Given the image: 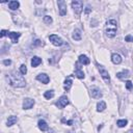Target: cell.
<instances>
[{
	"label": "cell",
	"instance_id": "obj_1",
	"mask_svg": "<svg viewBox=\"0 0 133 133\" xmlns=\"http://www.w3.org/2000/svg\"><path fill=\"white\" fill-rule=\"evenodd\" d=\"M8 81L9 84L14 87H24L26 85V81L23 78L22 74L17 73V72H13L8 75Z\"/></svg>",
	"mask_w": 133,
	"mask_h": 133
},
{
	"label": "cell",
	"instance_id": "obj_2",
	"mask_svg": "<svg viewBox=\"0 0 133 133\" xmlns=\"http://www.w3.org/2000/svg\"><path fill=\"white\" fill-rule=\"evenodd\" d=\"M116 29H118V23L114 19H110L107 21L105 26V34L108 38H113L116 34Z\"/></svg>",
	"mask_w": 133,
	"mask_h": 133
},
{
	"label": "cell",
	"instance_id": "obj_3",
	"mask_svg": "<svg viewBox=\"0 0 133 133\" xmlns=\"http://www.w3.org/2000/svg\"><path fill=\"white\" fill-rule=\"evenodd\" d=\"M72 7L74 9V12L77 16L80 15V13L82 12V8H83V2L80 1V0H74L72 1Z\"/></svg>",
	"mask_w": 133,
	"mask_h": 133
},
{
	"label": "cell",
	"instance_id": "obj_4",
	"mask_svg": "<svg viewBox=\"0 0 133 133\" xmlns=\"http://www.w3.org/2000/svg\"><path fill=\"white\" fill-rule=\"evenodd\" d=\"M98 69H99L100 75L102 76V78L104 79V81L106 83H110V76L108 74V71H106L105 69L103 68V66H100V65H98Z\"/></svg>",
	"mask_w": 133,
	"mask_h": 133
},
{
	"label": "cell",
	"instance_id": "obj_5",
	"mask_svg": "<svg viewBox=\"0 0 133 133\" xmlns=\"http://www.w3.org/2000/svg\"><path fill=\"white\" fill-rule=\"evenodd\" d=\"M49 40H50V42H51V43L54 45V46L60 47V46L63 45V41H62L58 35H56V34H51V35L49 36Z\"/></svg>",
	"mask_w": 133,
	"mask_h": 133
},
{
	"label": "cell",
	"instance_id": "obj_6",
	"mask_svg": "<svg viewBox=\"0 0 133 133\" xmlns=\"http://www.w3.org/2000/svg\"><path fill=\"white\" fill-rule=\"evenodd\" d=\"M68 104H69V99H68L67 96H61V97L58 99V101L56 102V106L58 108H60V109L65 108Z\"/></svg>",
	"mask_w": 133,
	"mask_h": 133
},
{
	"label": "cell",
	"instance_id": "obj_7",
	"mask_svg": "<svg viewBox=\"0 0 133 133\" xmlns=\"http://www.w3.org/2000/svg\"><path fill=\"white\" fill-rule=\"evenodd\" d=\"M57 4H58V8H59V15L60 16L67 15V3H66V1L59 0V1L57 2Z\"/></svg>",
	"mask_w": 133,
	"mask_h": 133
},
{
	"label": "cell",
	"instance_id": "obj_8",
	"mask_svg": "<svg viewBox=\"0 0 133 133\" xmlns=\"http://www.w3.org/2000/svg\"><path fill=\"white\" fill-rule=\"evenodd\" d=\"M33 105H34V100L30 99V98L24 99V101H23V108L24 109H30Z\"/></svg>",
	"mask_w": 133,
	"mask_h": 133
},
{
	"label": "cell",
	"instance_id": "obj_9",
	"mask_svg": "<svg viewBox=\"0 0 133 133\" xmlns=\"http://www.w3.org/2000/svg\"><path fill=\"white\" fill-rule=\"evenodd\" d=\"M36 80L41 81L42 83H44V84H48L49 81H50V78H49V76H48L47 74H39V75L36 76Z\"/></svg>",
	"mask_w": 133,
	"mask_h": 133
},
{
	"label": "cell",
	"instance_id": "obj_10",
	"mask_svg": "<svg viewBox=\"0 0 133 133\" xmlns=\"http://www.w3.org/2000/svg\"><path fill=\"white\" fill-rule=\"evenodd\" d=\"M90 96L94 98V99H100L102 97V93L100 92V89L97 87H93L90 89Z\"/></svg>",
	"mask_w": 133,
	"mask_h": 133
},
{
	"label": "cell",
	"instance_id": "obj_11",
	"mask_svg": "<svg viewBox=\"0 0 133 133\" xmlns=\"http://www.w3.org/2000/svg\"><path fill=\"white\" fill-rule=\"evenodd\" d=\"M7 35L9 36V39L12 40L13 43L16 44V43H18V39L21 36V33H19V32H15V31H13V32H8Z\"/></svg>",
	"mask_w": 133,
	"mask_h": 133
},
{
	"label": "cell",
	"instance_id": "obj_12",
	"mask_svg": "<svg viewBox=\"0 0 133 133\" xmlns=\"http://www.w3.org/2000/svg\"><path fill=\"white\" fill-rule=\"evenodd\" d=\"M111 60H112L114 65H120L122 62V56L120 54H118V53H113L112 56H111Z\"/></svg>",
	"mask_w": 133,
	"mask_h": 133
},
{
	"label": "cell",
	"instance_id": "obj_13",
	"mask_svg": "<svg viewBox=\"0 0 133 133\" xmlns=\"http://www.w3.org/2000/svg\"><path fill=\"white\" fill-rule=\"evenodd\" d=\"M38 126H39V128H40L41 131H48L49 130V127H48L47 123L44 120H40L39 123H38Z\"/></svg>",
	"mask_w": 133,
	"mask_h": 133
},
{
	"label": "cell",
	"instance_id": "obj_14",
	"mask_svg": "<svg viewBox=\"0 0 133 133\" xmlns=\"http://www.w3.org/2000/svg\"><path fill=\"white\" fill-rule=\"evenodd\" d=\"M41 63H42V58H40L39 56L32 57V59H31V66H32V68H36Z\"/></svg>",
	"mask_w": 133,
	"mask_h": 133
},
{
	"label": "cell",
	"instance_id": "obj_15",
	"mask_svg": "<svg viewBox=\"0 0 133 133\" xmlns=\"http://www.w3.org/2000/svg\"><path fill=\"white\" fill-rule=\"evenodd\" d=\"M116 77L119 79H125V78H128L129 77V71L128 70H124L122 72H119L116 74Z\"/></svg>",
	"mask_w": 133,
	"mask_h": 133
},
{
	"label": "cell",
	"instance_id": "obj_16",
	"mask_svg": "<svg viewBox=\"0 0 133 133\" xmlns=\"http://www.w3.org/2000/svg\"><path fill=\"white\" fill-rule=\"evenodd\" d=\"M72 84H73V81L71 78H67L65 80V84H63V88L66 90H70L71 87H72Z\"/></svg>",
	"mask_w": 133,
	"mask_h": 133
},
{
	"label": "cell",
	"instance_id": "obj_17",
	"mask_svg": "<svg viewBox=\"0 0 133 133\" xmlns=\"http://www.w3.org/2000/svg\"><path fill=\"white\" fill-rule=\"evenodd\" d=\"M79 62H80L81 65H88V63L90 62V60L86 55H80L79 56Z\"/></svg>",
	"mask_w": 133,
	"mask_h": 133
},
{
	"label": "cell",
	"instance_id": "obj_18",
	"mask_svg": "<svg viewBox=\"0 0 133 133\" xmlns=\"http://www.w3.org/2000/svg\"><path fill=\"white\" fill-rule=\"evenodd\" d=\"M73 39L75 41H80L81 40V30L80 29H75V30H74Z\"/></svg>",
	"mask_w": 133,
	"mask_h": 133
},
{
	"label": "cell",
	"instance_id": "obj_19",
	"mask_svg": "<svg viewBox=\"0 0 133 133\" xmlns=\"http://www.w3.org/2000/svg\"><path fill=\"white\" fill-rule=\"evenodd\" d=\"M18 122V118L17 116H15V115H12V116H9L8 118V120H7V126L8 127H10V126H13V125H15L16 123Z\"/></svg>",
	"mask_w": 133,
	"mask_h": 133
},
{
	"label": "cell",
	"instance_id": "obj_20",
	"mask_svg": "<svg viewBox=\"0 0 133 133\" xmlns=\"http://www.w3.org/2000/svg\"><path fill=\"white\" fill-rule=\"evenodd\" d=\"M75 75H76V77H78L79 79H83L84 77H85L83 71L80 70V67H77V68H76V70H75Z\"/></svg>",
	"mask_w": 133,
	"mask_h": 133
},
{
	"label": "cell",
	"instance_id": "obj_21",
	"mask_svg": "<svg viewBox=\"0 0 133 133\" xmlns=\"http://www.w3.org/2000/svg\"><path fill=\"white\" fill-rule=\"evenodd\" d=\"M8 6H9V8L12 9V10H16L17 8H19L20 3H19L18 1H10V2L8 3Z\"/></svg>",
	"mask_w": 133,
	"mask_h": 133
},
{
	"label": "cell",
	"instance_id": "obj_22",
	"mask_svg": "<svg viewBox=\"0 0 133 133\" xmlns=\"http://www.w3.org/2000/svg\"><path fill=\"white\" fill-rule=\"evenodd\" d=\"M106 108V103L103 102V101H100V102L97 104V110L99 111V112H101V111H104Z\"/></svg>",
	"mask_w": 133,
	"mask_h": 133
},
{
	"label": "cell",
	"instance_id": "obj_23",
	"mask_svg": "<svg viewBox=\"0 0 133 133\" xmlns=\"http://www.w3.org/2000/svg\"><path fill=\"white\" fill-rule=\"evenodd\" d=\"M44 97L46 98V99H48V100H50V99H52L53 97H54V90H47V92H45V94H44Z\"/></svg>",
	"mask_w": 133,
	"mask_h": 133
},
{
	"label": "cell",
	"instance_id": "obj_24",
	"mask_svg": "<svg viewBox=\"0 0 133 133\" xmlns=\"http://www.w3.org/2000/svg\"><path fill=\"white\" fill-rule=\"evenodd\" d=\"M127 124H128V121L127 120H119L116 122V125H118V127H120V128H124V127L127 126Z\"/></svg>",
	"mask_w": 133,
	"mask_h": 133
},
{
	"label": "cell",
	"instance_id": "obj_25",
	"mask_svg": "<svg viewBox=\"0 0 133 133\" xmlns=\"http://www.w3.org/2000/svg\"><path fill=\"white\" fill-rule=\"evenodd\" d=\"M44 22L46 24H51L53 22V20H52V18L50 17V16H45L44 17Z\"/></svg>",
	"mask_w": 133,
	"mask_h": 133
},
{
	"label": "cell",
	"instance_id": "obj_26",
	"mask_svg": "<svg viewBox=\"0 0 133 133\" xmlns=\"http://www.w3.org/2000/svg\"><path fill=\"white\" fill-rule=\"evenodd\" d=\"M20 73L22 74V75H25V74L27 73V68H26L25 65H22L20 67Z\"/></svg>",
	"mask_w": 133,
	"mask_h": 133
},
{
	"label": "cell",
	"instance_id": "obj_27",
	"mask_svg": "<svg viewBox=\"0 0 133 133\" xmlns=\"http://www.w3.org/2000/svg\"><path fill=\"white\" fill-rule=\"evenodd\" d=\"M125 41H126V42H129V43H131V42H133V36H131L130 34L126 35V36H125Z\"/></svg>",
	"mask_w": 133,
	"mask_h": 133
},
{
	"label": "cell",
	"instance_id": "obj_28",
	"mask_svg": "<svg viewBox=\"0 0 133 133\" xmlns=\"http://www.w3.org/2000/svg\"><path fill=\"white\" fill-rule=\"evenodd\" d=\"M132 86H133V83H132L131 81H127V82H126V88H127V89H131Z\"/></svg>",
	"mask_w": 133,
	"mask_h": 133
},
{
	"label": "cell",
	"instance_id": "obj_29",
	"mask_svg": "<svg viewBox=\"0 0 133 133\" xmlns=\"http://www.w3.org/2000/svg\"><path fill=\"white\" fill-rule=\"evenodd\" d=\"M10 63H12V60H10V59H5V60H3V65H5V66H9Z\"/></svg>",
	"mask_w": 133,
	"mask_h": 133
},
{
	"label": "cell",
	"instance_id": "obj_30",
	"mask_svg": "<svg viewBox=\"0 0 133 133\" xmlns=\"http://www.w3.org/2000/svg\"><path fill=\"white\" fill-rule=\"evenodd\" d=\"M6 34H8V32L6 30H1V34H0V36H1V38H3V36H5Z\"/></svg>",
	"mask_w": 133,
	"mask_h": 133
},
{
	"label": "cell",
	"instance_id": "obj_31",
	"mask_svg": "<svg viewBox=\"0 0 133 133\" xmlns=\"http://www.w3.org/2000/svg\"><path fill=\"white\" fill-rule=\"evenodd\" d=\"M41 44H42V43H41V41H40V40H36V41L34 42V44H33V45H34V46H40Z\"/></svg>",
	"mask_w": 133,
	"mask_h": 133
},
{
	"label": "cell",
	"instance_id": "obj_32",
	"mask_svg": "<svg viewBox=\"0 0 133 133\" xmlns=\"http://www.w3.org/2000/svg\"><path fill=\"white\" fill-rule=\"evenodd\" d=\"M90 12V7L88 6V5H87V6H86V8H85V14H88Z\"/></svg>",
	"mask_w": 133,
	"mask_h": 133
},
{
	"label": "cell",
	"instance_id": "obj_33",
	"mask_svg": "<svg viewBox=\"0 0 133 133\" xmlns=\"http://www.w3.org/2000/svg\"><path fill=\"white\" fill-rule=\"evenodd\" d=\"M67 124H68V125H72V124H73V121H68Z\"/></svg>",
	"mask_w": 133,
	"mask_h": 133
},
{
	"label": "cell",
	"instance_id": "obj_34",
	"mask_svg": "<svg viewBox=\"0 0 133 133\" xmlns=\"http://www.w3.org/2000/svg\"><path fill=\"white\" fill-rule=\"evenodd\" d=\"M128 133H133V130H131V131H129Z\"/></svg>",
	"mask_w": 133,
	"mask_h": 133
}]
</instances>
